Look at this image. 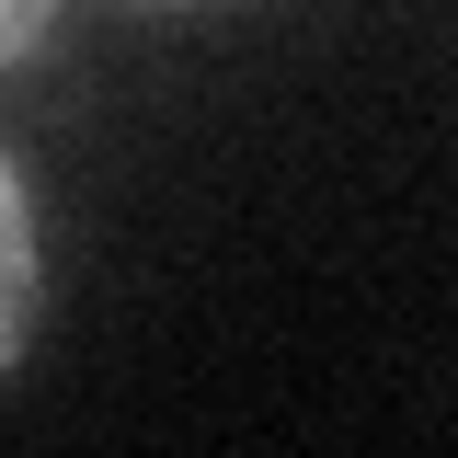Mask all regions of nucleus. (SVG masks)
I'll return each instance as SVG.
<instances>
[{
    "label": "nucleus",
    "instance_id": "nucleus-1",
    "mask_svg": "<svg viewBox=\"0 0 458 458\" xmlns=\"http://www.w3.org/2000/svg\"><path fill=\"white\" fill-rule=\"evenodd\" d=\"M23 321H35V218H23V183L0 172V367H12Z\"/></svg>",
    "mask_w": 458,
    "mask_h": 458
},
{
    "label": "nucleus",
    "instance_id": "nucleus-2",
    "mask_svg": "<svg viewBox=\"0 0 458 458\" xmlns=\"http://www.w3.org/2000/svg\"><path fill=\"white\" fill-rule=\"evenodd\" d=\"M47 23H57V0H0V69H12V57L35 47Z\"/></svg>",
    "mask_w": 458,
    "mask_h": 458
}]
</instances>
